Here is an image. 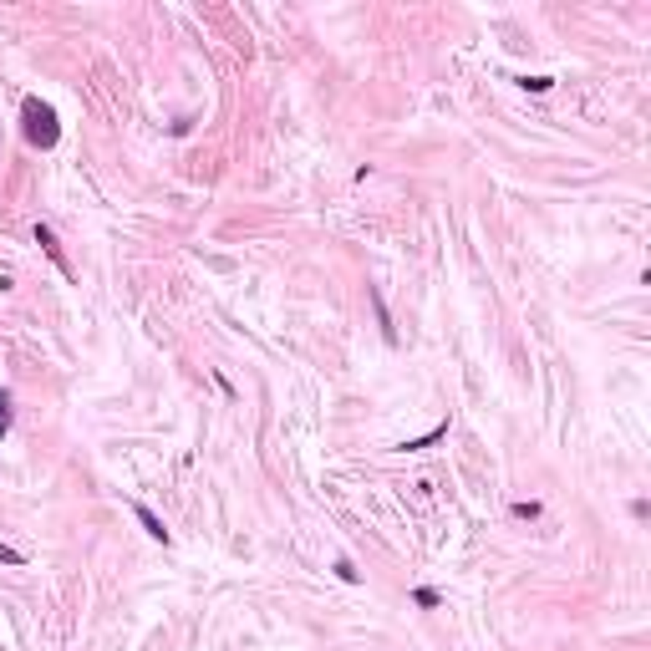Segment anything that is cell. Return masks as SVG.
I'll use <instances>...</instances> for the list:
<instances>
[{
    "instance_id": "6da1fadb",
    "label": "cell",
    "mask_w": 651,
    "mask_h": 651,
    "mask_svg": "<svg viewBox=\"0 0 651 651\" xmlns=\"http://www.w3.org/2000/svg\"><path fill=\"white\" fill-rule=\"evenodd\" d=\"M26 138L36 143V148H56V138H61V127H56V112L46 102H36V97H26Z\"/></svg>"
},
{
    "instance_id": "7a4b0ae2",
    "label": "cell",
    "mask_w": 651,
    "mask_h": 651,
    "mask_svg": "<svg viewBox=\"0 0 651 651\" xmlns=\"http://www.w3.org/2000/svg\"><path fill=\"white\" fill-rule=\"evenodd\" d=\"M36 245H41V250H46V254L56 259V270H61V275H72V265H67V254H61V245H56L51 224H36Z\"/></svg>"
},
{
    "instance_id": "3957f363",
    "label": "cell",
    "mask_w": 651,
    "mask_h": 651,
    "mask_svg": "<svg viewBox=\"0 0 651 651\" xmlns=\"http://www.w3.org/2000/svg\"><path fill=\"white\" fill-rule=\"evenodd\" d=\"M133 514H138V524H143L148 534H153L158 545H168V524H163V519H158L153 509H148V504H133Z\"/></svg>"
},
{
    "instance_id": "277c9868",
    "label": "cell",
    "mask_w": 651,
    "mask_h": 651,
    "mask_svg": "<svg viewBox=\"0 0 651 651\" xmlns=\"http://www.w3.org/2000/svg\"><path fill=\"white\" fill-rule=\"evenodd\" d=\"M438 438H448V423H438L432 432H423V438H407V443H397V448H402V453H418V448H432Z\"/></svg>"
},
{
    "instance_id": "5b68a950",
    "label": "cell",
    "mask_w": 651,
    "mask_h": 651,
    "mask_svg": "<svg viewBox=\"0 0 651 651\" xmlns=\"http://www.w3.org/2000/svg\"><path fill=\"white\" fill-rule=\"evenodd\" d=\"M336 575H341L346 585H356V580H361V570L352 565V560H336Z\"/></svg>"
},
{
    "instance_id": "8992f818",
    "label": "cell",
    "mask_w": 651,
    "mask_h": 651,
    "mask_svg": "<svg viewBox=\"0 0 651 651\" xmlns=\"http://www.w3.org/2000/svg\"><path fill=\"white\" fill-rule=\"evenodd\" d=\"M514 519H539V504H534V498H519V504H514Z\"/></svg>"
},
{
    "instance_id": "52a82bcc",
    "label": "cell",
    "mask_w": 651,
    "mask_h": 651,
    "mask_svg": "<svg viewBox=\"0 0 651 651\" xmlns=\"http://www.w3.org/2000/svg\"><path fill=\"white\" fill-rule=\"evenodd\" d=\"M11 432V392H0V438Z\"/></svg>"
},
{
    "instance_id": "ba28073f",
    "label": "cell",
    "mask_w": 651,
    "mask_h": 651,
    "mask_svg": "<svg viewBox=\"0 0 651 651\" xmlns=\"http://www.w3.org/2000/svg\"><path fill=\"white\" fill-rule=\"evenodd\" d=\"M412 600H418V605H423V611H432V605H438L443 595H438V591H427V585H423V591H418V595H412Z\"/></svg>"
},
{
    "instance_id": "9c48e42d",
    "label": "cell",
    "mask_w": 651,
    "mask_h": 651,
    "mask_svg": "<svg viewBox=\"0 0 651 651\" xmlns=\"http://www.w3.org/2000/svg\"><path fill=\"white\" fill-rule=\"evenodd\" d=\"M0 565H26V555L11 550V545H0Z\"/></svg>"
},
{
    "instance_id": "30bf717a",
    "label": "cell",
    "mask_w": 651,
    "mask_h": 651,
    "mask_svg": "<svg viewBox=\"0 0 651 651\" xmlns=\"http://www.w3.org/2000/svg\"><path fill=\"white\" fill-rule=\"evenodd\" d=\"M519 86H529V92H550V77H524Z\"/></svg>"
}]
</instances>
